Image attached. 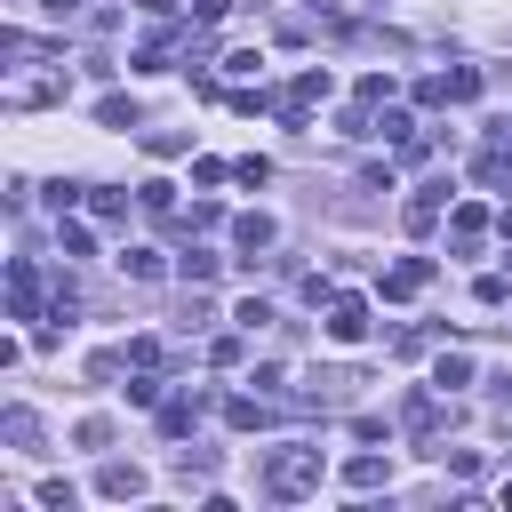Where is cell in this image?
Segmentation results:
<instances>
[{
	"label": "cell",
	"mask_w": 512,
	"mask_h": 512,
	"mask_svg": "<svg viewBox=\"0 0 512 512\" xmlns=\"http://www.w3.org/2000/svg\"><path fill=\"white\" fill-rule=\"evenodd\" d=\"M320 488V448H272L264 456V496H280V504H296V496H312Z\"/></svg>",
	"instance_id": "6da1fadb"
},
{
	"label": "cell",
	"mask_w": 512,
	"mask_h": 512,
	"mask_svg": "<svg viewBox=\"0 0 512 512\" xmlns=\"http://www.w3.org/2000/svg\"><path fill=\"white\" fill-rule=\"evenodd\" d=\"M328 336L336 344H360L368 336V296H328Z\"/></svg>",
	"instance_id": "7a4b0ae2"
},
{
	"label": "cell",
	"mask_w": 512,
	"mask_h": 512,
	"mask_svg": "<svg viewBox=\"0 0 512 512\" xmlns=\"http://www.w3.org/2000/svg\"><path fill=\"white\" fill-rule=\"evenodd\" d=\"M424 280H432V256H400V264L384 272V304H400V296H416Z\"/></svg>",
	"instance_id": "3957f363"
},
{
	"label": "cell",
	"mask_w": 512,
	"mask_h": 512,
	"mask_svg": "<svg viewBox=\"0 0 512 512\" xmlns=\"http://www.w3.org/2000/svg\"><path fill=\"white\" fill-rule=\"evenodd\" d=\"M272 240H280V224H272V216H240V224H232V248H240L248 264H256V256H264Z\"/></svg>",
	"instance_id": "277c9868"
},
{
	"label": "cell",
	"mask_w": 512,
	"mask_h": 512,
	"mask_svg": "<svg viewBox=\"0 0 512 512\" xmlns=\"http://www.w3.org/2000/svg\"><path fill=\"white\" fill-rule=\"evenodd\" d=\"M8 304H16V320H32V312H40V272H32L24 256L8 264Z\"/></svg>",
	"instance_id": "5b68a950"
},
{
	"label": "cell",
	"mask_w": 512,
	"mask_h": 512,
	"mask_svg": "<svg viewBox=\"0 0 512 512\" xmlns=\"http://www.w3.org/2000/svg\"><path fill=\"white\" fill-rule=\"evenodd\" d=\"M96 496H112V504H128V496H144V472H136V464H120V456H112V464H104V472H96Z\"/></svg>",
	"instance_id": "8992f818"
},
{
	"label": "cell",
	"mask_w": 512,
	"mask_h": 512,
	"mask_svg": "<svg viewBox=\"0 0 512 512\" xmlns=\"http://www.w3.org/2000/svg\"><path fill=\"white\" fill-rule=\"evenodd\" d=\"M0 440L32 456V448H40V416H32V408H8V416H0Z\"/></svg>",
	"instance_id": "52a82bcc"
},
{
	"label": "cell",
	"mask_w": 512,
	"mask_h": 512,
	"mask_svg": "<svg viewBox=\"0 0 512 512\" xmlns=\"http://www.w3.org/2000/svg\"><path fill=\"white\" fill-rule=\"evenodd\" d=\"M472 96H480V72H472V64L440 72V104H472Z\"/></svg>",
	"instance_id": "ba28073f"
},
{
	"label": "cell",
	"mask_w": 512,
	"mask_h": 512,
	"mask_svg": "<svg viewBox=\"0 0 512 512\" xmlns=\"http://www.w3.org/2000/svg\"><path fill=\"white\" fill-rule=\"evenodd\" d=\"M384 480H392L384 456H352V464H344V488H384Z\"/></svg>",
	"instance_id": "9c48e42d"
},
{
	"label": "cell",
	"mask_w": 512,
	"mask_h": 512,
	"mask_svg": "<svg viewBox=\"0 0 512 512\" xmlns=\"http://www.w3.org/2000/svg\"><path fill=\"white\" fill-rule=\"evenodd\" d=\"M224 424L232 432H256V424H272V408L264 400H224Z\"/></svg>",
	"instance_id": "30bf717a"
},
{
	"label": "cell",
	"mask_w": 512,
	"mask_h": 512,
	"mask_svg": "<svg viewBox=\"0 0 512 512\" xmlns=\"http://www.w3.org/2000/svg\"><path fill=\"white\" fill-rule=\"evenodd\" d=\"M192 424H200V400H168V408H160V432H168V440H184Z\"/></svg>",
	"instance_id": "8fae6325"
},
{
	"label": "cell",
	"mask_w": 512,
	"mask_h": 512,
	"mask_svg": "<svg viewBox=\"0 0 512 512\" xmlns=\"http://www.w3.org/2000/svg\"><path fill=\"white\" fill-rule=\"evenodd\" d=\"M96 120H104V128H136L144 112H136V96H104V104H96Z\"/></svg>",
	"instance_id": "7c38bea8"
},
{
	"label": "cell",
	"mask_w": 512,
	"mask_h": 512,
	"mask_svg": "<svg viewBox=\"0 0 512 512\" xmlns=\"http://www.w3.org/2000/svg\"><path fill=\"white\" fill-rule=\"evenodd\" d=\"M432 224H440V184H432V192H416V200H408V232H432Z\"/></svg>",
	"instance_id": "4fadbf2b"
},
{
	"label": "cell",
	"mask_w": 512,
	"mask_h": 512,
	"mask_svg": "<svg viewBox=\"0 0 512 512\" xmlns=\"http://www.w3.org/2000/svg\"><path fill=\"white\" fill-rule=\"evenodd\" d=\"M320 96H328V72H320V64H312V72H296V88H288V104H320Z\"/></svg>",
	"instance_id": "5bb4252c"
},
{
	"label": "cell",
	"mask_w": 512,
	"mask_h": 512,
	"mask_svg": "<svg viewBox=\"0 0 512 512\" xmlns=\"http://www.w3.org/2000/svg\"><path fill=\"white\" fill-rule=\"evenodd\" d=\"M136 200H144L152 216H168V208H176V184H160V176H144V184H136Z\"/></svg>",
	"instance_id": "9a60e30c"
},
{
	"label": "cell",
	"mask_w": 512,
	"mask_h": 512,
	"mask_svg": "<svg viewBox=\"0 0 512 512\" xmlns=\"http://www.w3.org/2000/svg\"><path fill=\"white\" fill-rule=\"evenodd\" d=\"M88 208H96V216H104V224H120V216H128V200H120V192H112V184H88Z\"/></svg>",
	"instance_id": "2e32d148"
},
{
	"label": "cell",
	"mask_w": 512,
	"mask_h": 512,
	"mask_svg": "<svg viewBox=\"0 0 512 512\" xmlns=\"http://www.w3.org/2000/svg\"><path fill=\"white\" fill-rule=\"evenodd\" d=\"M480 232H488V208H472V200H464V208H456V240H464V248H472V240H480Z\"/></svg>",
	"instance_id": "e0dca14e"
},
{
	"label": "cell",
	"mask_w": 512,
	"mask_h": 512,
	"mask_svg": "<svg viewBox=\"0 0 512 512\" xmlns=\"http://www.w3.org/2000/svg\"><path fill=\"white\" fill-rule=\"evenodd\" d=\"M432 384H440V392H456V384H472V360H464V352H448V360H440V376H432Z\"/></svg>",
	"instance_id": "ac0fdd59"
},
{
	"label": "cell",
	"mask_w": 512,
	"mask_h": 512,
	"mask_svg": "<svg viewBox=\"0 0 512 512\" xmlns=\"http://www.w3.org/2000/svg\"><path fill=\"white\" fill-rule=\"evenodd\" d=\"M120 264H128V280H160V256H152V248H128Z\"/></svg>",
	"instance_id": "d6986e66"
},
{
	"label": "cell",
	"mask_w": 512,
	"mask_h": 512,
	"mask_svg": "<svg viewBox=\"0 0 512 512\" xmlns=\"http://www.w3.org/2000/svg\"><path fill=\"white\" fill-rule=\"evenodd\" d=\"M128 392V408H160V376H136V384H120Z\"/></svg>",
	"instance_id": "ffe728a7"
},
{
	"label": "cell",
	"mask_w": 512,
	"mask_h": 512,
	"mask_svg": "<svg viewBox=\"0 0 512 512\" xmlns=\"http://www.w3.org/2000/svg\"><path fill=\"white\" fill-rule=\"evenodd\" d=\"M40 504H48V512H72V504H80V496H72V488H64V480H40Z\"/></svg>",
	"instance_id": "44dd1931"
},
{
	"label": "cell",
	"mask_w": 512,
	"mask_h": 512,
	"mask_svg": "<svg viewBox=\"0 0 512 512\" xmlns=\"http://www.w3.org/2000/svg\"><path fill=\"white\" fill-rule=\"evenodd\" d=\"M136 8H144V16H168V8H176V0H136Z\"/></svg>",
	"instance_id": "7402d4cb"
},
{
	"label": "cell",
	"mask_w": 512,
	"mask_h": 512,
	"mask_svg": "<svg viewBox=\"0 0 512 512\" xmlns=\"http://www.w3.org/2000/svg\"><path fill=\"white\" fill-rule=\"evenodd\" d=\"M72 8H80V0H48V16H72Z\"/></svg>",
	"instance_id": "603a6c76"
},
{
	"label": "cell",
	"mask_w": 512,
	"mask_h": 512,
	"mask_svg": "<svg viewBox=\"0 0 512 512\" xmlns=\"http://www.w3.org/2000/svg\"><path fill=\"white\" fill-rule=\"evenodd\" d=\"M496 224H504V240H512V208H504V216H496Z\"/></svg>",
	"instance_id": "cb8c5ba5"
},
{
	"label": "cell",
	"mask_w": 512,
	"mask_h": 512,
	"mask_svg": "<svg viewBox=\"0 0 512 512\" xmlns=\"http://www.w3.org/2000/svg\"><path fill=\"white\" fill-rule=\"evenodd\" d=\"M496 80H504V88H512V64H504V72H496Z\"/></svg>",
	"instance_id": "d4e9b609"
}]
</instances>
